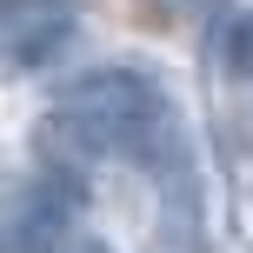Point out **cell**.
Instances as JSON below:
<instances>
[{
	"instance_id": "obj_1",
	"label": "cell",
	"mask_w": 253,
	"mask_h": 253,
	"mask_svg": "<svg viewBox=\"0 0 253 253\" xmlns=\"http://www.w3.org/2000/svg\"><path fill=\"white\" fill-rule=\"evenodd\" d=\"M53 140L80 153H126V160H180V126L160 80L140 67H93L53 93Z\"/></svg>"
},
{
	"instance_id": "obj_2",
	"label": "cell",
	"mask_w": 253,
	"mask_h": 253,
	"mask_svg": "<svg viewBox=\"0 0 253 253\" xmlns=\"http://www.w3.org/2000/svg\"><path fill=\"white\" fill-rule=\"evenodd\" d=\"M67 40V7L53 0H7L0 7V53L13 67H40Z\"/></svg>"
},
{
	"instance_id": "obj_3",
	"label": "cell",
	"mask_w": 253,
	"mask_h": 253,
	"mask_svg": "<svg viewBox=\"0 0 253 253\" xmlns=\"http://www.w3.org/2000/svg\"><path fill=\"white\" fill-rule=\"evenodd\" d=\"M220 67H227L233 80H253V7H240V13H227L220 20Z\"/></svg>"
},
{
	"instance_id": "obj_4",
	"label": "cell",
	"mask_w": 253,
	"mask_h": 253,
	"mask_svg": "<svg viewBox=\"0 0 253 253\" xmlns=\"http://www.w3.org/2000/svg\"><path fill=\"white\" fill-rule=\"evenodd\" d=\"M53 253H114V247H100V240H87V233H74V240H60Z\"/></svg>"
}]
</instances>
